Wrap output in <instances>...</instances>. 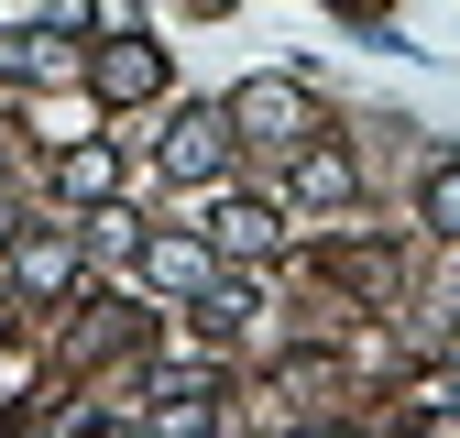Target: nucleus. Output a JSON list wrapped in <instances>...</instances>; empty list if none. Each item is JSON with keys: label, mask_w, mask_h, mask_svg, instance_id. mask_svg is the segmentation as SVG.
<instances>
[{"label": "nucleus", "mask_w": 460, "mask_h": 438, "mask_svg": "<svg viewBox=\"0 0 460 438\" xmlns=\"http://www.w3.org/2000/svg\"><path fill=\"white\" fill-rule=\"evenodd\" d=\"M219 164H230V110H187V121L176 132H164V176H219Z\"/></svg>", "instance_id": "f257e3e1"}, {"label": "nucleus", "mask_w": 460, "mask_h": 438, "mask_svg": "<svg viewBox=\"0 0 460 438\" xmlns=\"http://www.w3.org/2000/svg\"><path fill=\"white\" fill-rule=\"evenodd\" d=\"M230 121H242L252 143H296V132H307V99L285 88V77H252L242 99H230Z\"/></svg>", "instance_id": "f03ea898"}, {"label": "nucleus", "mask_w": 460, "mask_h": 438, "mask_svg": "<svg viewBox=\"0 0 460 438\" xmlns=\"http://www.w3.org/2000/svg\"><path fill=\"white\" fill-rule=\"evenodd\" d=\"M164 88V55L154 44H110L99 55V99H154Z\"/></svg>", "instance_id": "7ed1b4c3"}, {"label": "nucleus", "mask_w": 460, "mask_h": 438, "mask_svg": "<svg viewBox=\"0 0 460 438\" xmlns=\"http://www.w3.org/2000/svg\"><path fill=\"white\" fill-rule=\"evenodd\" d=\"M208 231H219V252H274V208L219 197V208H208Z\"/></svg>", "instance_id": "20e7f679"}, {"label": "nucleus", "mask_w": 460, "mask_h": 438, "mask_svg": "<svg viewBox=\"0 0 460 438\" xmlns=\"http://www.w3.org/2000/svg\"><path fill=\"white\" fill-rule=\"evenodd\" d=\"M143 274H154V285H198V296H208V252H198V241H154Z\"/></svg>", "instance_id": "39448f33"}, {"label": "nucleus", "mask_w": 460, "mask_h": 438, "mask_svg": "<svg viewBox=\"0 0 460 438\" xmlns=\"http://www.w3.org/2000/svg\"><path fill=\"white\" fill-rule=\"evenodd\" d=\"M22 285H33V296H66V285H77V252H66V241H33V252H22Z\"/></svg>", "instance_id": "423d86ee"}, {"label": "nucleus", "mask_w": 460, "mask_h": 438, "mask_svg": "<svg viewBox=\"0 0 460 438\" xmlns=\"http://www.w3.org/2000/svg\"><path fill=\"white\" fill-rule=\"evenodd\" d=\"M296 197L307 208H340V197H351V164H340V153H307L296 164Z\"/></svg>", "instance_id": "0eeeda50"}, {"label": "nucleus", "mask_w": 460, "mask_h": 438, "mask_svg": "<svg viewBox=\"0 0 460 438\" xmlns=\"http://www.w3.org/2000/svg\"><path fill=\"white\" fill-rule=\"evenodd\" d=\"M110 176H121V164H110L99 143H88V153H66V164H55V187H66V197H110Z\"/></svg>", "instance_id": "6e6552de"}, {"label": "nucleus", "mask_w": 460, "mask_h": 438, "mask_svg": "<svg viewBox=\"0 0 460 438\" xmlns=\"http://www.w3.org/2000/svg\"><path fill=\"white\" fill-rule=\"evenodd\" d=\"M428 219H438V231H460V164H438V176H428Z\"/></svg>", "instance_id": "1a4fd4ad"}]
</instances>
